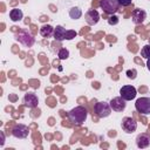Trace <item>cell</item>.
I'll use <instances>...</instances> for the list:
<instances>
[{
    "label": "cell",
    "mask_w": 150,
    "mask_h": 150,
    "mask_svg": "<svg viewBox=\"0 0 150 150\" xmlns=\"http://www.w3.org/2000/svg\"><path fill=\"white\" fill-rule=\"evenodd\" d=\"M100 6L104 13L112 15L118 11L120 4H118V0H101Z\"/></svg>",
    "instance_id": "obj_4"
},
{
    "label": "cell",
    "mask_w": 150,
    "mask_h": 150,
    "mask_svg": "<svg viewBox=\"0 0 150 150\" xmlns=\"http://www.w3.org/2000/svg\"><path fill=\"white\" fill-rule=\"evenodd\" d=\"M84 19H86V22L89 26H94L100 21V14L96 9H89V11L86 12Z\"/></svg>",
    "instance_id": "obj_10"
},
{
    "label": "cell",
    "mask_w": 150,
    "mask_h": 150,
    "mask_svg": "<svg viewBox=\"0 0 150 150\" xmlns=\"http://www.w3.org/2000/svg\"><path fill=\"white\" fill-rule=\"evenodd\" d=\"M136 94H137V90H136V88L134 86H123L120 89V95L125 101L134 100L136 97Z\"/></svg>",
    "instance_id": "obj_6"
},
{
    "label": "cell",
    "mask_w": 150,
    "mask_h": 150,
    "mask_svg": "<svg viewBox=\"0 0 150 150\" xmlns=\"http://www.w3.org/2000/svg\"><path fill=\"white\" fill-rule=\"evenodd\" d=\"M141 55H142V57H144V59H149L150 57V45H145L142 49H141Z\"/></svg>",
    "instance_id": "obj_19"
},
{
    "label": "cell",
    "mask_w": 150,
    "mask_h": 150,
    "mask_svg": "<svg viewBox=\"0 0 150 150\" xmlns=\"http://www.w3.org/2000/svg\"><path fill=\"white\" fill-rule=\"evenodd\" d=\"M94 111L95 114L100 117V118H104V117H108L111 112V107L109 103L104 102V101H100L95 104L94 107Z\"/></svg>",
    "instance_id": "obj_3"
},
{
    "label": "cell",
    "mask_w": 150,
    "mask_h": 150,
    "mask_svg": "<svg viewBox=\"0 0 150 150\" xmlns=\"http://www.w3.org/2000/svg\"><path fill=\"white\" fill-rule=\"evenodd\" d=\"M135 108L137 112L148 115L150 114V97H139L135 102Z\"/></svg>",
    "instance_id": "obj_5"
},
{
    "label": "cell",
    "mask_w": 150,
    "mask_h": 150,
    "mask_svg": "<svg viewBox=\"0 0 150 150\" xmlns=\"http://www.w3.org/2000/svg\"><path fill=\"white\" fill-rule=\"evenodd\" d=\"M15 40L25 47H32L35 43L34 36L26 29H21L15 34Z\"/></svg>",
    "instance_id": "obj_2"
},
{
    "label": "cell",
    "mask_w": 150,
    "mask_h": 150,
    "mask_svg": "<svg viewBox=\"0 0 150 150\" xmlns=\"http://www.w3.org/2000/svg\"><path fill=\"white\" fill-rule=\"evenodd\" d=\"M125 74H127V77H128V79L135 80L136 76H137V70H136V69H128Z\"/></svg>",
    "instance_id": "obj_20"
},
{
    "label": "cell",
    "mask_w": 150,
    "mask_h": 150,
    "mask_svg": "<svg viewBox=\"0 0 150 150\" xmlns=\"http://www.w3.org/2000/svg\"><path fill=\"white\" fill-rule=\"evenodd\" d=\"M23 103L28 108H35V107H38L39 98L34 93H27L23 96Z\"/></svg>",
    "instance_id": "obj_12"
},
{
    "label": "cell",
    "mask_w": 150,
    "mask_h": 150,
    "mask_svg": "<svg viewBox=\"0 0 150 150\" xmlns=\"http://www.w3.org/2000/svg\"><path fill=\"white\" fill-rule=\"evenodd\" d=\"M12 135L15 138H26L29 135V129L25 124H21V123L15 124L12 129Z\"/></svg>",
    "instance_id": "obj_8"
},
{
    "label": "cell",
    "mask_w": 150,
    "mask_h": 150,
    "mask_svg": "<svg viewBox=\"0 0 150 150\" xmlns=\"http://www.w3.org/2000/svg\"><path fill=\"white\" fill-rule=\"evenodd\" d=\"M69 16H70V19H73V20L80 19V18L82 16V11H81V8H79V7H73V8H70V9H69Z\"/></svg>",
    "instance_id": "obj_17"
},
{
    "label": "cell",
    "mask_w": 150,
    "mask_h": 150,
    "mask_svg": "<svg viewBox=\"0 0 150 150\" xmlns=\"http://www.w3.org/2000/svg\"><path fill=\"white\" fill-rule=\"evenodd\" d=\"M146 68L150 70V57L148 59V61H146Z\"/></svg>",
    "instance_id": "obj_25"
},
{
    "label": "cell",
    "mask_w": 150,
    "mask_h": 150,
    "mask_svg": "<svg viewBox=\"0 0 150 150\" xmlns=\"http://www.w3.org/2000/svg\"><path fill=\"white\" fill-rule=\"evenodd\" d=\"M131 2H132V0H118V4L123 7H127V6L131 5Z\"/></svg>",
    "instance_id": "obj_23"
},
{
    "label": "cell",
    "mask_w": 150,
    "mask_h": 150,
    "mask_svg": "<svg viewBox=\"0 0 150 150\" xmlns=\"http://www.w3.org/2000/svg\"><path fill=\"white\" fill-rule=\"evenodd\" d=\"M22 18H23V13H22L21 9H19V8H13V9H11V12H9V19H11L12 21L16 22V21H20Z\"/></svg>",
    "instance_id": "obj_16"
},
{
    "label": "cell",
    "mask_w": 150,
    "mask_h": 150,
    "mask_svg": "<svg viewBox=\"0 0 150 150\" xmlns=\"http://www.w3.org/2000/svg\"><path fill=\"white\" fill-rule=\"evenodd\" d=\"M54 29L55 28L53 26H50V25H43L40 28V34L43 38H50L52 35H54Z\"/></svg>",
    "instance_id": "obj_15"
},
{
    "label": "cell",
    "mask_w": 150,
    "mask_h": 150,
    "mask_svg": "<svg viewBox=\"0 0 150 150\" xmlns=\"http://www.w3.org/2000/svg\"><path fill=\"white\" fill-rule=\"evenodd\" d=\"M76 35H77V33L75 30L68 29L67 30V34H66V40H73L74 38H76Z\"/></svg>",
    "instance_id": "obj_21"
},
{
    "label": "cell",
    "mask_w": 150,
    "mask_h": 150,
    "mask_svg": "<svg viewBox=\"0 0 150 150\" xmlns=\"http://www.w3.org/2000/svg\"><path fill=\"white\" fill-rule=\"evenodd\" d=\"M108 23L109 25H111V26H115V25H117L118 23V16H116V15H111L109 19H108Z\"/></svg>",
    "instance_id": "obj_22"
},
{
    "label": "cell",
    "mask_w": 150,
    "mask_h": 150,
    "mask_svg": "<svg viewBox=\"0 0 150 150\" xmlns=\"http://www.w3.org/2000/svg\"><path fill=\"white\" fill-rule=\"evenodd\" d=\"M87 116H88V111L83 105H77L68 112V117L70 122L76 125H81L83 122H86Z\"/></svg>",
    "instance_id": "obj_1"
},
{
    "label": "cell",
    "mask_w": 150,
    "mask_h": 150,
    "mask_svg": "<svg viewBox=\"0 0 150 150\" xmlns=\"http://www.w3.org/2000/svg\"><path fill=\"white\" fill-rule=\"evenodd\" d=\"M109 104H110V107H111V109L114 111H123L125 109V105H127L125 100H123L121 96L111 98V101L109 102Z\"/></svg>",
    "instance_id": "obj_11"
},
{
    "label": "cell",
    "mask_w": 150,
    "mask_h": 150,
    "mask_svg": "<svg viewBox=\"0 0 150 150\" xmlns=\"http://www.w3.org/2000/svg\"><path fill=\"white\" fill-rule=\"evenodd\" d=\"M136 145L141 149H145L150 145V135L148 134H139L136 137Z\"/></svg>",
    "instance_id": "obj_13"
},
{
    "label": "cell",
    "mask_w": 150,
    "mask_h": 150,
    "mask_svg": "<svg viewBox=\"0 0 150 150\" xmlns=\"http://www.w3.org/2000/svg\"><path fill=\"white\" fill-rule=\"evenodd\" d=\"M57 57L60 60H67L69 57V50L67 48H61L59 52H57Z\"/></svg>",
    "instance_id": "obj_18"
},
{
    "label": "cell",
    "mask_w": 150,
    "mask_h": 150,
    "mask_svg": "<svg viewBox=\"0 0 150 150\" xmlns=\"http://www.w3.org/2000/svg\"><path fill=\"white\" fill-rule=\"evenodd\" d=\"M0 136H1V141H0V145L2 146V145L5 144V135H4V132H2V131L0 132Z\"/></svg>",
    "instance_id": "obj_24"
},
{
    "label": "cell",
    "mask_w": 150,
    "mask_h": 150,
    "mask_svg": "<svg viewBox=\"0 0 150 150\" xmlns=\"http://www.w3.org/2000/svg\"><path fill=\"white\" fill-rule=\"evenodd\" d=\"M146 19V12L144 9L141 8H136L132 11L131 13V20L135 25H141L144 22V20Z\"/></svg>",
    "instance_id": "obj_9"
},
{
    "label": "cell",
    "mask_w": 150,
    "mask_h": 150,
    "mask_svg": "<svg viewBox=\"0 0 150 150\" xmlns=\"http://www.w3.org/2000/svg\"><path fill=\"white\" fill-rule=\"evenodd\" d=\"M66 34H67V29L62 26H56L54 29V39L59 42H62L66 40Z\"/></svg>",
    "instance_id": "obj_14"
},
{
    "label": "cell",
    "mask_w": 150,
    "mask_h": 150,
    "mask_svg": "<svg viewBox=\"0 0 150 150\" xmlns=\"http://www.w3.org/2000/svg\"><path fill=\"white\" fill-rule=\"evenodd\" d=\"M121 127H122V129L127 134H131V132L136 131V129H137V122L132 117L127 116V117H123V120L121 122Z\"/></svg>",
    "instance_id": "obj_7"
}]
</instances>
